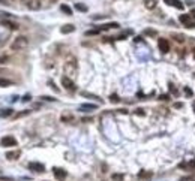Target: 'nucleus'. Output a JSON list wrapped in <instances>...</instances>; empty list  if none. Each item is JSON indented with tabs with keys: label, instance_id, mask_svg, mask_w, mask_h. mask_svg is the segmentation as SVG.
<instances>
[{
	"label": "nucleus",
	"instance_id": "obj_1",
	"mask_svg": "<svg viewBox=\"0 0 195 181\" xmlns=\"http://www.w3.org/2000/svg\"><path fill=\"white\" fill-rule=\"evenodd\" d=\"M29 47V39L26 38V36H18L14 42H12V45H11V48L14 49V51H21V49H24V48H27Z\"/></svg>",
	"mask_w": 195,
	"mask_h": 181
},
{
	"label": "nucleus",
	"instance_id": "obj_2",
	"mask_svg": "<svg viewBox=\"0 0 195 181\" xmlns=\"http://www.w3.org/2000/svg\"><path fill=\"white\" fill-rule=\"evenodd\" d=\"M62 85H63L66 90H69V92H75V90H77L74 81H72L71 78H68V76H63V78H62Z\"/></svg>",
	"mask_w": 195,
	"mask_h": 181
},
{
	"label": "nucleus",
	"instance_id": "obj_3",
	"mask_svg": "<svg viewBox=\"0 0 195 181\" xmlns=\"http://www.w3.org/2000/svg\"><path fill=\"white\" fill-rule=\"evenodd\" d=\"M0 144H2L3 147H15L17 145V139L14 136H5V138H2Z\"/></svg>",
	"mask_w": 195,
	"mask_h": 181
},
{
	"label": "nucleus",
	"instance_id": "obj_4",
	"mask_svg": "<svg viewBox=\"0 0 195 181\" xmlns=\"http://www.w3.org/2000/svg\"><path fill=\"white\" fill-rule=\"evenodd\" d=\"M158 45H159V49L164 52V54H167L168 51H170V42H168V39H159V42H158Z\"/></svg>",
	"mask_w": 195,
	"mask_h": 181
},
{
	"label": "nucleus",
	"instance_id": "obj_5",
	"mask_svg": "<svg viewBox=\"0 0 195 181\" xmlns=\"http://www.w3.org/2000/svg\"><path fill=\"white\" fill-rule=\"evenodd\" d=\"M53 174H54V177H56L59 181H63V180L66 178V175H68L66 171H63L62 168H54V169H53Z\"/></svg>",
	"mask_w": 195,
	"mask_h": 181
},
{
	"label": "nucleus",
	"instance_id": "obj_6",
	"mask_svg": "<svg viewBox=\"0 0 195 181\" xmlns=\"http://www.w3.org/2000/svg\"><path fill=\"white\" fill-rule=\"evenodd\" d=\"M29 169H30V171H35V172H44V171H45V166H44L42 163L32 162V163H29Z\"/></svg>",
	"mask_w": 195,
	"mask_h": 181
},
{
	"label": "nucleus",
	"instance_id": "obj_7",
	"mask_svg": "<svg viewBox=\"0 0 195 181\" xmlns=\"http://www.w3.org/2000/svg\"><path fill=\"white\" fill-rule=\"evenodd\" d=\"M165 3H168L170 6H174L177 9H183V3L180 2V0H164Z\"/></svg>",
	"mask_w": 195,
	"mask_h": 181
},
{
	"label": "nucleus",
	"instance_id": "obj_8",
	"mask_svg": "<svg viewBox=\"0 0 195 181\" xmlns=\"http://www.w3.org/2000/svg\"><path fill=\"white\" fill-rule=\"evenodd\" d=\"M27 8H29V9L36 11V9H39V8H41V2H39V0H30V2L27 3Z\"/></svg>",
	"mask_w": 195,
	"mask_h": 181
},
{
	"label": "nucleus",
	"instance_id": "obj_9",
	"mask_svg": "<svg viewBox=\"0 0 195 181\" xmlns=\"http://www.w3.org/2000/svg\"><path fill=\"white\" fill-rule=\"evenodd\" d=\"M21 156V151H18V150H15V151H8L6 153V157L9 159V160H15V159H18Z\"/></svg>",
	"mask_w": 195,
	"mask_h": 181
},
{
	"label": "nucleus",
	"instance_id": "obj_10",
	"mask_svg": "<svg viewBox=\"0 0 195 181\" xmlns=\"http://www.w3.org/2000/svg\"><path fill=\"white\" fill-rule=\"evenodd\" d=\"M153 177V174L150 172V171H141L140 174H138V178L140 180H150Z\"/></svg>",
	"mask_w": 195,
	"mask_h": 181
},
{
	"label": "nucleus",
	"instance_id": "obj_11",
	"mask_svg": "<svg viewBox=\"0 0 195 181\" xmlns=\"http://www.w3.org/2000/svg\"><path fill=\"white\" fill-rule=\"evenodd\" d=\"M2 26H5V27H9L11 30H17V29H18V24H17V23H12V21H8V20L2 21Z\"/></svg>",
	"mask_w": 195,
	"mask_h": 181
},
{
	"label": "nucleus",
	"instance_id": "obj_12",
	"mask_svg": "<svg viewBox=\"0 0 195 181\" xmlns=\"http://www.w3.org/2000/svg\"><path fill=\"white\" fill-rule=\"evenodd\" d=\"M96 108H98V105H95V103H83L80 106L81 111H92V109H96Z\"/></svg>",
	"mask_w": 195,
	"mask_h": 181
},
{
	"label": "nucleus",
	"instance_id": "obj_13",
	"mask_svg": "<svg viewBox=\"0 0 195 181\" xmlns=\"http://www.w3.org/2000/svg\"><path fill=\"white\" fill-rule=\"evenodd\" d=\"M74 30H75V27H74L72 24H68V26H63L60 32H62V33H72Z\"/></svg>",
	"mask_w": 195,
	"mask_h": 181
},
{
	"label": "nucleus",
	"instance_id": "obj_14",
	"mask_svg": "<svg viewBox=\"0 0 195 181\" xmlns=\"http://www.w3.org/2000/svg\"><path fill=\"white\" fill-rule=\"evenodd\" d=\"M8 85H12V81H11V79L0 78V87H8Z\"/></svg>",
	"mask_w": 195,
	"mask_h": 181
},
{
	"label": "nucleus",
	"instance_id": "obj_15",
	"mask_svg": "<svg viewBox=\"0 0 195 181\" xmlns=\"http://www.w3.org/2000/svg\"><path fill=\"white\" fill-rule=\"evenodd\" d=\"M12 115V109H0V118Z\"/></svg>",
	"mask_w": 195,
	"mask_h": 181
},
{
	"label": "nucleus",
	"instance_id": "obj_16",
	"mask_svg": "<svg viewBox=\"0 0 195 181\" xmlns=\"http://www.w3.org/2000/svg\"><path fill=\"white\" fill-rule=\"evenodd\" d=\"M179 20H180L183 24H186V26H188L189 23H192V21H191V15H180V18H179Z\"/></svg>",
	"mask_w": 195,
	"mask_h": 181
},
{
	"label": "nucleus",
	"instance_id": "obj_17",
	"mask_svg": "<svg viewBox=\"0 0 195 181\" xmlns=\"http://www.w3.org/2000/svg\"><path fill=\"white\" fill-rule=\"evenodd\" d=\"M155 6H156V0H146V8L153 9Z\"/></svg>",
	"mask_w": 195,
	"mask_h": 181
},
{
	"label": "nucleus",
	"instance_id": "obj_18",
	"mask_svg": "<svg viewBox=\"0 0 195 181\" xmlns=\"http://www.w3.org/2000/svg\"><path fill=\"white\" fill-rule=\"evenodd\" d=\"M60 9H62L65 14H68V15H72V11H71V8H69V6H66V5H62V6H60Z\"/></svg>",
	"mask_w": 195,
	"mask_h": 181
},
{
	"label": "nucleus",
	"instance_id": "obj_19",
	"mask_svg": "<svg viewBox=\"0 0 195 181\" xmlns=\"http://www.w3.org/2000/svg\"><path fill=\"white\" fill-rule=\"evenodd\" d=\"M75 8H77L78 11H81V12H87V6H86V5H81V3H77V5H75Z\"/></svg>",
	"mask_w": 195,
	"mask_h": 181
},
{
	"label": "nucleus",
	"instance_id": "obj_20",
	"mask_svg": "<svg viewBox=\"0 0 195 181\" xmlns=\"http://www.w3.org/2000/svg\"><path fill=\"white\" fill-rule=\"evenodd\" d=\"M113 27H119V24H117V23H111V24H105V26H102L101 29L107 30V29H113Z\"/></svg>",
	"mask_w": 195,
	"mask_h": 181
},
{
	"label": "nucleus",
	"instance_id": "obj_21",
	"mask_svg": "<svg viewBox=\"0 0 195 181\" xmlns=\"http://www.w3.org/2000/svg\"><path fill=\"white\" fill-rule=\"evenodd\" d=\"M113 180L114 181H123V175L122 174H113Z\"/></svg>",
	"mask_w": 195,
	"mask_h": 181
},
{
	"label": "nucleus",
	"instance_id": "obj_22",
	"mask_svg": "<svg viewBox=\"0 0 195 181\" xmlns=\"http://www.w3.org/2000/svg\"><path fill=\"white\" fill-rule=\"evenodd\" d=\"M81 95H83L84 98H92V99H96V100H101V99H99V98H98V96H93V95H89V93H86V92H83Z\"/></svg>",
	"mask_w": 195,
	"mask_h": 181
},
{
	"label": "nucleus",
	"instance_id": "obj_23",
	"mask_svg": "<svg viewBox=\"0 0 195 181\" xmlns=\"http://www.w3.org/2000/svg\"><path fill=\"white\" fill-rule=\"evenodd\" d=\"M98 33H99V30H89V32H86L87 36H93V35H98Z\"/></svg>",
	"mask_w": 195,
	"mask_h": 181
},
{
	"label": "nucleus",
	"instance_id": "obj_24",
	"mask_svg": "<svg viewBox=\"0 0 195 181\" xmlns=\"http://www.w3.org/2000/svg\"><path fill=\"white\" fill-rule=\"evenodd\" d=\"M110 99H111V102H114V103H116V102H119V98H117L116 95H111V98H110Z\"/></svg>",
	"mask_w": 195,
	"mask_h": 181
},
{
	"label": "nucleus",
	"instance_id": "obj_25",
	"mask_svg": "<svg viewBox=\"0 0 195 181\" xmlns=\"http://www.w3.org/2000/svg\"><path fill=\"white\" fill-rule=\"evenodd\" d=\"M146 35H150V36H155V35H156V32H155V30H146Z\"/></svg>",
	"mask_w": 195,
	"mask_h": 181
},
{
	"label": "nucleus",
	"instance_id": "obj_26",
	"mask_svg": "<svg viewBox=\"0 0 195 181\" xmlns=\"http://www.w3.org/2000/svg\"><path fill=\"white\" fill-rule=\"evenodd\" d=\"M188 168H191V169H194V171H195V162H191V163L188 165Z\"/></svg>",
	"mask_w": 195,
	"mask_h": 181
},
{
	"label": "nucleus",
	"instance_id": "obj_27",
	"mask_svg": "<svg viewBox=\"0 0 195 181\" xmlns=\"http://www.w3.org/2000/svg\"><path fill=\"white\" fill-rule=\"evenodd\" d=\"M161 100H168V95H162V96H161Z\"/></svg>",
	"mask_w": 195,
	"mask_h": 181
},
{
	"label": "nucleus",
	"instance_id": "obj_28",
	"mask_svg": "<svg viewBox=\"0 0 195 181\" xmlns=\"http://www.w3.org/2000/svg\"><path fill=\"white\" fill-rule=\"evenodd\" d=\"M41 99H45V100H54L53 98H50V96H42Z\"/></svg>",
	"mask_w": 195,
	"mask_h": 181
},
{
	"label": "nucleus",
	"instance_id": "obj_29",
	"mask_svg": "<svg viewBox=\"0 0 195 181\" xmlns=\"http://www.w3.org/2000/svg\"><path fill=\"white\" fill-rule=\"evenodd\" d=\"M135 114H138V115H144L143 109H137V111H135Z\"/></svg>",
	"mask_w": 195,
	"mask_h": 181
},
{
	"label": "nucleus",
	"instance_id": "obj_30",
	"mask_svg": "<svg viewBox=\"0 0 195 181\" xmlns=\"http://www.w3.org/2000/svg\"><path fill=\"white\" fill-rule=\"evenodd\" d=\"M185 93H186L188 96H191V95H192V92H191V90H189V88H186V90H185Z\"/></svg>",
	"mask_w": 195,
	"mask_h": 181
},
{
	"label": "nucleus",
	"instance_id": "obj_31",
	"mask_svg": "<svg viewBox=\"0 0 195 181\" xmlns=\"http://www.w3.org/2000/svg\"><path fill=\"white\" fill-rule=\"evenodd\" d=\"M0 181H11V180H8V178H0Z\"/></svg>",
	"mask_w": 195,
	"mask_h": 181
},
{
	"label": "nucleus",
	"instance_id": "obj_32",
	"mask_svg": "<svg viewBox=\"0 0 195 181\" xmlns=\"http://www.w3.org/2000/svg\"><path fill=\"white\" fill-rule=\"evenodd\" d=\"M3 72H5V70H3V69H0V73H3Z\"/></svg>",
	"mask_w": 195,
	"mask_h": 181
},
{
	"label": "nucleus",
	"instance_id": "obj_33",
	"mask_svg": "<svg viewBox=\"0 0 195 181\" xmlns=\"http://www.w3.org/2000/svg\"><path fill=\"white\" fill-rule=\"evenodd\" d=\"M194 111H195V102H194Z\"/></svg>",
	"mask_w": 195,
	"mask_h": 181
},
{
	"label": "nucleus",
	"instance_id": "obj_34",
	"mask_svg": "<svg viewBox=\"0 0 195 181\" xmlns=\"http://www.w3.org/2000/svg\"><path fill=\"white\" fill-rule=\"evenodd\" d=\"M192 15H195V11H194V12H192Z\"/></svg>",
	"mask_w": 195,
	"mask_h": 181
}]
</instances>
